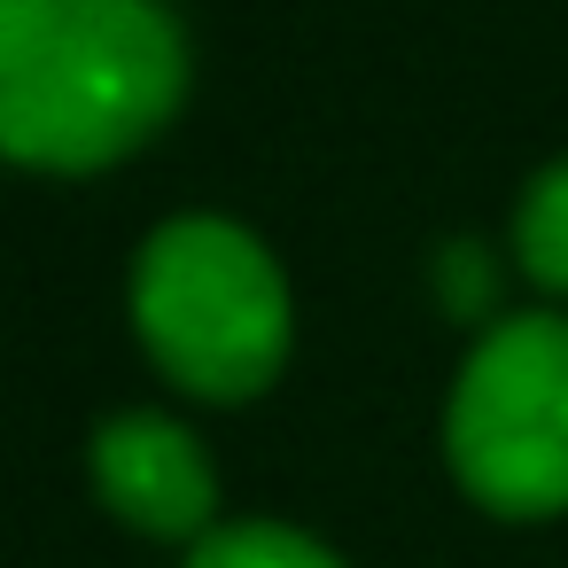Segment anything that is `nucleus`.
Instances as JSON below:
<instances>
[{
    "label": "nucleus",
    "instance_id": "nucleus-1",
    "mask_svg": "<svg viewBox=\"0 0 568 568\" xmlns=\"http://www.w3.org/2000/svg\"><path fill=\"white\" fill-rule=\"evenodd\" d=\"M180 87L187 32L164 0H0V149L24 164H102Z\"/></svg>",
    "mask_w": 568,
    "mask_h": 568
},
{
    "label": "nucleus",
    "instance_id": "nucleus-2",
    "mask_svg": "<svg viewBox=\"0 0 568 568\" xmlns=\"http://www.w3.org/2000/svg\"><path fill=\"white\" fill-rule=\"evenodd\" d=\"M133 320L187 389L242 397L288 351V273L242 219L180 211L133 257Z\"/></svg>",
    "mask_w": 568,
    "mask_h": 568
},
{
    "label": "nucleus",
    "instance_id": "nucleus-3",
    "mask_svg": "<svg viewBox=\"0 0 568 568\" xmlns=\"http://www.w3.org/2000/svg\"><path fill=\"white\" fill-rule=\"evenodd\" d=\"M444 444L475 498L506 514L568 506V312H506L475 335Z\"/></svg>",
    "mask_w": 568,
    "mask_h": 568
},
{
    "label": "nucleus",
    "instance_id": "nucleus-4",
    "mask_svg": "<svg viewBox=\"0 0 568 568\" xmlns=\"http://www.w3.org/2000/svg\"><path fill=\"white\" fill-rule=\"evenodd\" d=\"M94 483H102V498L125 521L156 529V537L203 529L211 498H219L211 452L172 413H156V405H125V413L94 420Z\"/></svg>",
    "mask_w": 568,
    "mask_h": 568
},
{
    "label": "nucleus",
    "instance_id": "nucleus-5",
    "mask_svg": "<svg viewBox=\"0 0 568 568\" xmlns=\"http://www.w3.org/2000/svg\"><path fill=\"white\" fill-rule=\"evenodd\" d=\"M180 568H343V552H327L296 521H219L187 545Z\"/></svg>",
    "mask_w": 568,
    "mask_h": 568
},
{
    "label": "nucleus",
    "instance_id": "nucleus-6",
    "mask_svg": "<svg viewBox=\"0 0 568 568\" xmlns=\"http://www.w3.org/2000/svg\"><path fill=\"white\" fill-rule=\"evenodd\" d=\"M514 250L545 288H568V156L529 172L521 211H514Z\"/></svg>",
    "mask_w": 568,
    "mask_h": 568
}]
</instances>
